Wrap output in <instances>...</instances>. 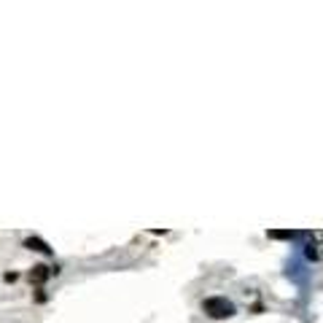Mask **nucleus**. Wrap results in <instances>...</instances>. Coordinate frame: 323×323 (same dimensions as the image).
<instances>
[{"label":"nucleus","mask_w":323,"mask_h":323,"mask_svg":"<svg viewBox=\"0 0 323 323\" xmlns=\"http://www.w3.org/2000/svg\"><path fill=\"white\" fill-rule=\"evenodd\" d=\"M202 310L213 320H224V318H232L234 315V304L226 296H210V299L202 302Z\"/></svg>","instance_id":"f257e3e1"},{"label":"nucleus","mask_w":323,"mask_h":323,"mask_svg":"<svg viewBox=\"0 0 323 323\" xmlns=\"http://www.w3.org/2000/svg\"><path fill=\"white\" fill-rule=\"evenodd\" d=\"M270 240H299V237H310V232H296V229H270L267 232Z\"/></svg>","instance_id":"f03ea898"},{"label":"nucleus","mask_w":323,"mask_h":323,"mask_svg":"<svg viewBox=\"0 0 323 323\" xmlns=\"http://www.w3.org/2000/svg\"><path fill=\"white\" fill-rule=\"evenodd\" d=\"M304 256L315 262V259H318V250H315V245H307V248H304Z\"/></svg>","instance_id":"39448f33"},{"label":"nucleus","mask_w":323,"mask_h":323,"mask_svg":"<svg viewBox=\"0 0 323 323\" xmlns=\"http://www.w3.org/2000/svg\"><path fill=\"white\" fill-rule=\"evenodd\" d=\"M25 248L38 250V253H43V256H51V253H54V248H51L46 240H41V237H27V240H25Z\"/></svg>","instance_id":"20e7f679"},{"label":"nucleus","mask_w":323,"mask_h":323,"mask_svg":"<svg viewBox=\"0 0 323 323\" xmlns=\"http://www.w3.org/2000/svg\"><path fill=\"white\" fill-rule=\"evenodd\" d=\"M51 267H46V264H35L33 267V270H30V275H27V278H30V283H35V286H41V283H46V280H49L51 278Z\"/></svg>","instance_id":"7ed1b4c3"}]
</instances>
